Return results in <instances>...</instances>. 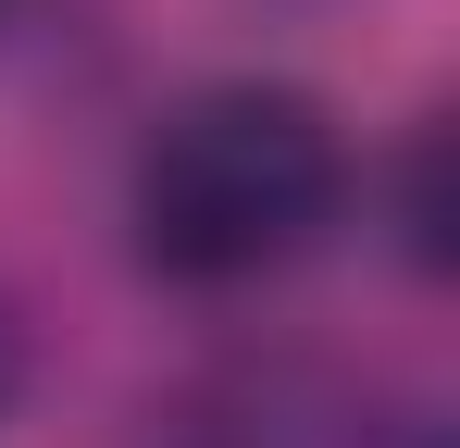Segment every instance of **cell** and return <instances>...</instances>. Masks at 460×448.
Here are the masks:
<instances>
[{"instance_id": "obj_1", "label": "cell", "mask_w": 460, "mask_h": 448, "mask_svg": "<svg viewBox=\"0 0 460 448\" xmlns=\"http://www.w3.org/2000/svg\"><path fill=\"white\" fill-rule=\"evenodd\" d=\"M125 224L162 287H261L349 224V125L274 75L187 87L125 175Z\"/></svg>"}, {"instance_id": "obj_2", "label": "cell", "mask_w": 460, "mask_h": 448, "mask_svg": "<svg viewBox=\"0 0 460 448\" xmlns=\"http://www.w3.org/2000/svg\"><path fill=\"white\" fill-rule=\"evenodd\" d=\"M13 386H25V324H13V299H0V411H13Z\"/></svg>"}]
</instances>
